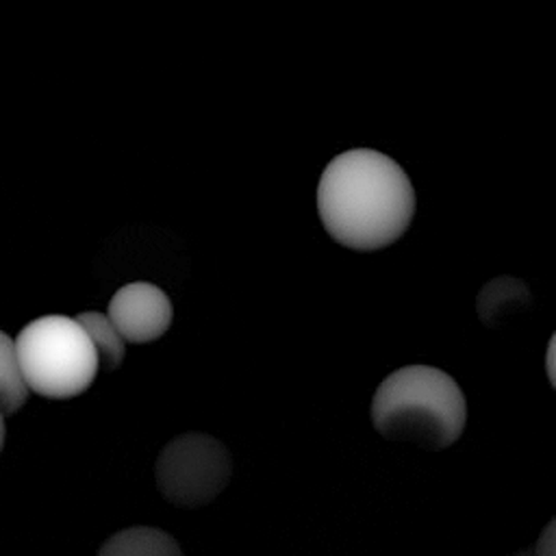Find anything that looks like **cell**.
<instances>
[{"label":"cell","instance_id":"obj_1","mask_svg":"<svg viewBox=\"0 0 556 556\" xmlns=\"http://www.w3.org/2000/svg\"><path fill=\"white\" fill-rule=\"evenodd\" d=\"M317 213L343 248L371 252L395 243L415 215V189L400 163L378 150L337 154L317 185Z\"/></svg>","mask_w":556,"mask_h":556},{"label":"cell","instance_id":"obj_2","mask_svg":"<svg viewBox=\"0 0 556 556\" xmlns=\"http://www.w3.org/2000/svg\"><path fill=\"white\" fill-rule=\"evenodd\" d=\"M467 402L458 382L430 365L389 374L371 400V424L389 441L426 450L452 445L465 430Z\"/></svg>","mask_w":556,"mask_h":556},{"label":"cell","instance_id":"obj_3","mask_svg":"<svg viewBox=\"0 0 556 556\" xmlns=\"http://www.w3.org/2000/svg\"><path fill=\"white\" fill-rule=\"evenodd\" d=\"M15 354L28 387L50 400L80 395L100 371L96 343L76 317L28 321L15 339Z\"/></svg>","mask_w":556,"mask_h":556},{"label":"cell","instance_id":"obj_4","mask_svg":"<svg viewBox=\"0 0 556 556\" xmlns=\"http://www.w3.org/2000/svg\"><path fill=\"white\" fill-rule=\"evenodd\" d=\"M230 476L228 447L204 432H185L172 439L154 463L159 493L178 508L206 506L228 486Z\"/></svg>","mask_w":556,"mask_h":556},{"label":"cell","instance_id":"obj_5","mask_svg":"<svg viewBox=\"0 0 556 556\" xmlns=\"http://www.w3.org/2000/svg\"><path fill=\"white\" fill-rule=\"evenodd\" d=\"M106 315L126 341L148 343L165 334L174 311L161 287L152 282H130L115 291Z\"/></svg>","mask_w":556,"mask_h":556},{"label":"cell","instance_id":"obj_6","mask_svg":"<svg viewBox=\"0 0 556 556\" xmlns=\"http://www.w3.org/2000/svg\"><path fill=\"white\" fill-rule=\"evenodd\" d=\"M532 298L528 287L515 276H497L489 280L476 300L478 317L489 328H500L513 317L528 311Z\"/></svg>","mask_w":556,"mask_h":556},{"label":"cell","instance_id":"obj_7","mask_svg":"<svg viewBox=\"0 0 556 556\" xmlns=\"http://www.w3.org/2000/svg\"><path fill=\"white\" fill-rule=\"evenodd\" d=\"M100 556H182L180 545L159 528H128L115 532L98 549Z\"/></svg>","mask_w":556,"mask_h":556},{"label":"cell","instance_id":"obj_8","mask_svg":"<svg viewBox=\"0 0 556 556\" xmlns=\"http://www.w3.org/2000/svg\"><path fill=\"white\" fill-rule=\"evenodd\" d=\"M76 319L85 326V330L89 332V337L96 343L98 358H100V371L109 374V371L117 369L124 361V341L126 339L115 328L111 317L104 313H98V311H85V313H78Z\"/></svg>","mask_w":556,"mask_h":556},{"label":"cell","instance_id":"obj_9","mask_svg":"<svg viewBox=\"0 0 556 556\" xmlns=\"http://www.w3.org/2000/svg\"><path fill=\"white\" fill-rule=\"evenodd\" d=\"M28 382L22 374L17 354H15V341L7 332L0 334V404L2 413L11 415L17 408L24 406L28 397Z\"/></svg>","mask_w":556,"mask_h":556},{"label":"cell","instance_id":"obj_10","mask_svg":"<svg viewBox=\"0 0 556 556\" xmlns=\"http://www.w3.org/2000/svg\"><path fill=\"white\" fill-rule=\"evenodd\" d=\"M536 554L539 556H556V517L543 528V532L536 541Z\"/></svg>","mask_w":556,"mask_h":556},{"label":"cell","instance_id":"obj_11","mask_svg":"<svg viewBox=\"0 0 556 556\" xmlns=\"http://www.w3.org/2000/svg\"><path fill=\"white\" fill-rule=\"evenodd\" d=\"M545 374L556 391V332L552 334L549 343H547V350H545Z\"/></svg>","mask_w":556,"mask_h":556}]
</instances>
